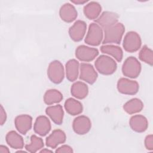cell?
Masks as SVG:
<instances>
[{
	"label": "cell",
	"instance_id": "obj_1",
	"mask_svg": "<svg viewBox=\"0 0 153 153\" xmlns=\"http://www.w3.org/2000/svg\"><path fill=\"white\" fill-rule=\"evenodd\" d=\"M125 32V27L121 23L104 29V36L102 43L103 44H119Z\"/></svg>",
	"mask_w": 153,
	"mask_h": 153
},
{
	"label": "cell",
	"instance_id": "obj_2",
	"mask_svg": "<svg viewBox=\"0 0 153 153\" xmlns=\"http://www.w3.org/2000/svg\"><path fill=\"white\" fill-rule=\"evenodd\" d=\"M95 68L101 74L109 75L114 74L117 68L115 60L106 55L100 56L94 63Z\"/></svg>",
	"mask_w": 153,
	"mask_h": 153
},
{
	"label": "cell",
	"instance_id": "obj_3",
	"mask_svg": "<svg viewBox=\"0 0 153 153\" xmlns=\"http://www.w3.org/2000/svg\"><path fill=\"white\" fill-rule=\"evenodd\" d=\"M141 65L134 57L130 56L126 59L122 66L123 74L130 78H137L141 72Z\"/></svg>",
	"mask_w": 153,
	"mask_h": 153
},
{
	"label": "cell",
	"instance_id": "obj_4",
	"mask_svg": "<svg viewBox=\"0 0 153 153\" xmlns=\"http://www.w3.org/2000/svg\"><path fill=\"white\" fill-rule=\"evenodd\" d=\"M103 39V32L102 27L96 23L90 25L87 33L85 38V42L90 45L97 46Z\"/></svg>",
	"mask_w": 153,
	"mask_h": 153
},
{
	"label": "cell",
	"instance_id": "obj_5",
	"mask_svg": "<svg viewBox=\"0 0 153 153\" xmlns=\"http://www.w3.org/2000/svg\"><path fill=\"white\" fill-rule=\"evenodd\" d=\"M47 75L49 79L54 84L62 82L65 76V71L63 65L59 60L52 61L47 69Z\"/></svg>",
	"mask_w": 153,
	"mask_h": 153
},
{
	"label": "cell",
	"instance_id": "obj_6",
	"mask_svg": "<svg viewBox=\"0 0 153 153\" xmlns=\"http://www.w3.org/2000/svg\"><path fill=\"white\" fill-rule=\"evenodd\" d=\"M142 41L139 35L134 31L126 33L123 40V46L124 49L128 53L137 51L141 47Z\"/></svg>",
	"mask_w": 153,
	"mask_h": 153
},
{
	"label": "cell",
	"instance_id": "obj_7",
	"mask_svg": "<svg viewBox=\"0 0 153 153\" xmlns=\"http://www.w3.org/2000/svg\"><path fill=\"white\" fill-rule=\"evenodd\" d=\"M117 87L120 93L127 95L136 94L139 88L137 81L126 78H120L117 82Z\"/></svg>",
	"mask_w": 153,
	"mask_h": 153
},
{
	"label": "cell",
	"instance_id": "obj_8",
	"mask_svg": "<svg viewBox=\"0 0 153 153\" xmlns=\"http://www.w3.org/2000/svg\"><path fill=\"white\" fill-rule=\"evenodd\" d=\"M99 54L97 48L90 47L84 45L78 46L75 50L76 57L82 62H91Z\"/></svg>",
	"mask_w": 153,
	"mask_h": 153
},
{
	"label": "cell",
	"instance_id": "obj_9",
	"mask_svg": "<svg viewBox=\"0 0 153 153\" xmlns=\"http://www.w3.org/2000/svg\"><path fill=\"white\" fill-rule=\"evenodd\" d=\"M91 127L90 118L85 115H79L75 118L72 123V128L75 133L79 135L87 133Z\"/></svg>",
	"mask_w": 153,
	"mask_h": 153
},
{
	"label": "cell",
	"instance_id": "obj_10",
	"mask_svg": "<svg viewBox=\"0 0 153 153\" xmlns=\"http://www.w3.org/2000/svg\"><path fill=\"white\" fill-rule=\"evenodd\" d=\"M97 73L94 67L89 63H82L80 65L79 78L90 84H94L97 78Z\"/></svg>",
	"mask_w": 153,
	"mask_h": 153
},
{
	"label": "cell",
	"instance_id": "obj_11",
	"mask_svg": "<svg viewBox=\"0 0 153 153\" xmlns=\"http://www.w3.org/2000/svg\"><path fill=\"white\" fill-rule=\"evenodd\" d=\"M87 29L86 23L82 20H77L69 29V35L72 40L79 42L84 38Z\"/></svg>",
	"mask_w": 153,
	"mask_h": 153
},
{
	"label": "cell",
	"instance_id": "obj_12",
	"mask_svg": "<svg viewBox=\"0 0 153 153\" xmlns=\"http://www.w3.org/2000/svg\"><path fill=\"white\" fill-rule=\"evenodd\" d=\"M118 20L117 14L110 11H104L96 19L95 22L102 29H105L117 23Z\"/></svg>",
	"mask_w": 153,
	"mask_h": 153
},
{
	"label": "cell",
	"instance_id": "obj_13",
	"mask_svg": "<svg viewBox=\"0 0 153 153\" xmlns=\"http://www.w3.org/2000/svg\"><path fill=\"white\" fill-rule=\"evenodd\" d=\"M14 124L17 131L25 135L32 127V118L27 114L18 115L14 120Z\"/></svg>",
	"mask_w": 153,
	"mask_h": 153
},
{
	"label": "cell",
	"instance_id": "obj_14",
	"mask_svg": "<svg viewBox=\"0 0 153 153\" xmlns=\"http://www.w3.org/2000/svg\"><path fill=\"white\" fill-rule=\"evenodd\" d=\"M51 128L49 119L44 115L38 117L33 125L34 131L41 136H45L50 131Z\"/></svg>",
	"mask_w": 153,
	"mask_h": 153
},
{
	"label": "cell",
	"instance_id": "obj_15",
	"mask_svg": "<svg viewBox=\"0 0 153 153\" xmlns=\"http://www.w3.org/2000/svg\"><path fill=\"white\" fill-rule=\"evenodd\" d=\"M66 136L65 133L60 129H56L46 138V145L51 148L54 149L59 145L65 142Z\"/></svg>",
	"mask_w": 153,
	"mask_h": 153
},
{
	"label": "cell",
	"instance_id": "obj_16",
	"mask_svg": "<svg viewBox=\"0 0 153 153\" xmlns=\"http://www.w3.org/2000/svg\"><path fill=\"white\" fill-rule=\"evenodd\" d=\"M59 16L63 21L67 23H71L76 19L78 16V13L73 5L69 3H66L60 7Z\"/></svg>",
	"mask_w": 153,
	"mask_h": 153
},
{
	"label": "cell",
	"instance_id": "obj_17",
	"mask_svg": "<svg viewBox=\"0 0 153 153\" xmlns=\"http://www.w3.org/2000/svg\"><path fill=\"white\" fill-rule=\"evenodd\" d=\"M131 128L137 133H142L146 130L148 127V122L145 117L142 115L132 116L129 121Z\"/></svg>",
	"mask_w": 153,
	"mask_h": 153
},
{
	"label": "cell",
	"instance_id": "obj_18",
	"mask_svg": "<svg viewBox=\"0 0 153 153\" xmlns=\"http://www.w3.org/2000/svg\"><path fill=\"white\" fill-rule=\"evenodd\" d=\"M45 113L55 124L60 125L62 123L64 112L61 105H57L48 106L45 109Z\"/></svg>",
	"mask_w": 153,
	"mask_h": 153
},
{
	"label": "cell",
	"instance_id": "obj_19",
	"mask_svg": "<svg viewBox=\"0 0 153 153\" xmlns=\"http://www.w3.org/2000/svg\"><path fill=\"white\" fill-rule=\"evenodd\" d=\"M7 144L12 148L16 149H22L24 146V140L22 136L15 131H10L5 136Z\"/></svg>",
	"mask_w": 153,
	"mask_h": 153
},
{
	"label": "cell",
	"instance_id": "obj_20",
	"mask_svg": "<svg viewBox=\"0 0 153 153\" xmlns=\"http://www.w3.org/2000/svg\"><path fill=\"white\" fill-rule=\"evenodd\" d=\"M102 11V7L99 3L94 1L90 2L85 5L83 9L85 16L89 20L96 19Z\"/></svg>",
	"mask_w": 153,
	"mask_h": 153
},
{
	"label": "cell",
	"instance_id": "obj_21",
	"mask_svg": "<svg viewBox=\"0 0 153 153\" xmlns=\"http://www.w3.org/2000/svg\"><path fill=\"white\" fill-rule=\"evenodd\" d=\"M79 63L75 59H71L66 63L65 70L67 79L71 81H75L79 74Z\"/></svg>",
	"mask_w": 153,
	"mask_h": 153
},
{
	"label": "cell",
	"instance_id": "obj_22",
	"mask_svg": "<svg viewBox=\"0 0 153 153\" xmlns=\"http://www.w3.org/2000/svg\"><path fill=\"white\" fill-rule=\"evenodd\" d=\"M71 93L75 98L83 99L87 97L88 93V88L85 83L81 81H76L72 85Z\"/></svg>",
	"mask_w": 153,
	"mask_h": 153
},
{
	"label": "cell",
	"instance_id": "obj_23",
	"mask_svg": "<svg viewBox=\"0 0 153 153\" xmlns=\"http://www.w3.org/2000/svg\"><path fill=\"white\" fill-rule=\"evenodd\" d=\"M102 53L113 57L117 62H120L123 57V51L121 47L111 44H105L100 47Z\"/></svg>",
	"mask_w": 153,
	"mask_h": 153
},
{
	"label": "cell",
	"instance_id": "obj_24",
	"mask_svg": "<svg viewBox=\"0 0 153 153\" xmlns=\"http://www.w3.org/2000/svg\"><path fill=\"white\" fill-rule=\"evenodd\" d=\"M65 108L66 112L71 115L80 114L83 110L82 103L73 98L68 99L65 102Z\"/></svg>",
	"mask_w": 153,
	"mask_h": 153
},
{
	"label": "cell",
	"instance_id": "obj_25",
	"mask_svg": "<svg viewBox=\"0 0 153 153\" xmlns=\"http://www.w3.org/2000/svg\"><path fill=\"white\" fill-rule=\"evenodd\" d=\"M143 108V103L139 99L133 98L127 101L123 105V109L128 114H134L140 112Z\"/></svg>",
	"mask_w": 153,
	"mask_h": 153
},
{
	"label": "cell",
	"instance_id": "obj_26",
	"mask_svg": "<svg viewBox=\"0 0 153 153\" xmlns=\"http://www.w3.org/2000/svg\"><path fill=\"white\" fill-rule=\"evenodd\" d=\"M63 99V95L56 89H50L46 91L44 96V102L48 105L59 103Z\"/></svg>",
	"mask_w": 153,
	"mask_h": 153
},
{
	"label": "cell",
	"instance_id": "obj_27",
	"mask_svg": "<svg viewBox=\"0 0 153 153\" xmlns=\"http://www.w3.org/2000/svg\"><path fill=\"white\" fill-rule=\"evenodd\" d=\"M44 146L43 140L35 134L30 137V143L25 145V149L27 151L34 153L42 149Z\"/></svg>",
	"mask_w": 153,
	"mask_h": 153
},
{
	"label": "cell",
	"instance_id": "obj_28",
	"mask_svg": "<svg viewBox=\"0 0 153 153\" xmlns=\"http://www.w3.org/2000/svg\"><path fill=\"white\" fill-rule=\"evenodd\" d=\"M139 58L142 62L152 66L153 64L152 50L146 45H144L139 52Z\"/></svg>",
	"mask_w": 153,
	"mask_h": 153
},
{
	"label": "cell",
	"instance_id": "obj_29",
	"mask_svg": "<svg viewBox=\"0 0 153 153\" xmlns=\"http://www.w3.org/2000/svg\"><path fill=\"white\" fill-rule=\"evenodd\" d=\"M145 146L148 150L152 151L153 149V136L149 134L146 136L145 139Z\"/></svg>",
	"mask_w": 153,
	"mask_h": 153
},
{
	"label": "cell",
	"instance_id": "obj_30",
	"mask_svg": "<svg viewBox=\"0 0 153 153\" xmlns=\"http://www.w3.org/2000/svg\"><path fill=\"white\" fill-rule=\"evenodd\" d=\"M56 152H73L72 148L67 145H63L60 147H59L56 150Z\"/></svg>",
	"mask_w": 153,
	"mask_h": 153
},
{
	"label": "cell",
	"instance_id": "obj_31",
	"mask_svg": "<svg viewBox=\"0 0 153 153\" xmlns=\"http://www.w3.org/2000/svg\"><path fill=\"white\" fill-rule=\"evenodd\" d=\"M7 120V114L5 111L4 110L3 106L1 105V109H0V123L1 125L2 126Z\"/></svg>",
	"mask_w": 153,
	"mask_h": 153
},
{
	"label": "cell",
	"instance_id": "obj_32",
	"mask_svg": "<svg viewBox=\"0 0 153 153\" xmlns=\"http://www.w3.org/2000/svg\"><path fill=\"white\" fill-rule=\"evenodd\" d=\"M0 152H1V153H9L10 150L7 146H5L4 145H1L0 146Z\"/></svg>",
	"mask_w": 153,
	"mask_h": 153
},
{
	"label": "cell",
	"instance_id": "obj_33",
	"mask_svg": "<svg viewBox=\"0 0 153 153\" xmlns=\"http://www.w3.org/2000/svg\"><path fill=\"white\" fill-rule=\"evenodd\" d=\"M87 2V1H71L72 3H74L75 4H77V5H81V4H84L85 3H86Z\"/></svg>",
	"mask_w": 153,
	"mask_h": 153
},
{
	"label": "cell",
	"instance_id": "obj_34",
	"mask_svg": "<svg viewBox=\"0 0 153 153\" xmlns=\"http://www.w3.org/2000/svg\"><path fill=\"white\" fill-rule=\"evenodd\" d=\"M52 152V151H50L49 149H42L41 151H40V152Z\"/></svg>",
	"mask_w": 153,
	"mask_h": 153
}]
</instances>
